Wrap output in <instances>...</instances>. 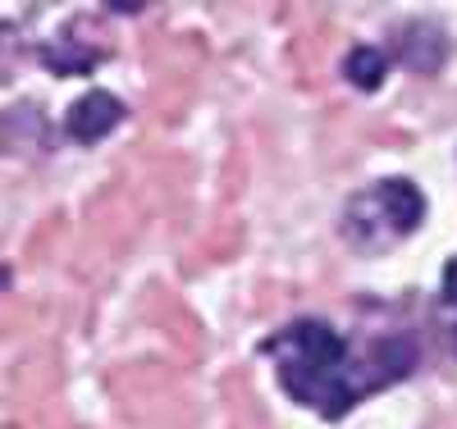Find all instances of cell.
<instances>
[{"label": "cell", "mask_w": 457, "mask_h": 429, "mask_svg": "<svg viewBox=\"0 0 457 429\" xmlns=\"http://www.w3.org/2000/svg\"><path fill=\"white\" fill-rule=\"evenodd\" d=\"M444 301L457 306V260H448V269H444Z\"/></svg>", "instance_id": "8992f818"}, {"label": "cell", "mask_w": 457, "mask_h": 429, "mask_svg": "<svg viewBox=\"0 0 457 429\" xmlns=\"http://www.w3.org/2000/svg\"><path fill=\"white\" fill-rule=\"evenodd\" d=\"M403 60H407V69H416V73H439V64L448 60V37H444V28L430 23V19L407 23V28H403Z\"/></svg>", "instance_id": "277c9868"}, {"label": "cell", "mask_w": 457, "mask_h": 429, "mask_svg": "<svg viewBox=\"0 0 457 429\" xmlns=\"http://www.w3.org/2000/svg\"><path fill=\"white\" fill-rule=\"evenodd\" d=\"M124 114H129V110H124L120 96H110L105 87H92V92H83L79 101L64 110V133H69L73 142L92 146V142H101V137H110L114 128H120Z\"/></svg>", "instance_id": "3957f363"}, {"label": "cell", "mask_w": 457, "mask_h": 429, "mask_svg": "<svg viewBox=\"0 0 457 429\" xmlns=\"http://www.w3.org/2000/svg\"><path fill=\"white\" fill-rule=\"evenodd\" d=\"M265 357H275L284 393L302 407L320 411L325 420L348 416L366 393H375L379 384H394L411 375L416 366V342L394 334L375 347V357L366 366L348 361V338L334 334L325 320H293L265 342Z\"/></svg>", "instance_id": "6da1fadb"}, {"label": "cell", "mask_w": 457, "mask_h": 429, "mask_svg": "<svg viewBox=\"0 0 457 429\" xmlns=\"http://www.w3.org/2000/svg\"><path fill=\"white\" fill-rule=\"evenodd\" d=\"M343 73H348L353 87L375 92L379 83H385V73H389V55L379 51V46H353L348 60H343Z\"/></svg>", "instance_id": "5b68a950"}, {"label": "cell", "mask_w": 457, "mask_h": 429, "mask_svg": "<svg viewBox=\"0 0 457 429\" xmlns=\"http://www.w3.org/2000/svg\"><path fill=\"white\" fill-rule=\"evenodd\" d=\"M366 210H375V228H389L394 238H407V233L426 219V197L411 178H385L366 187L357 197Z\"/></svg>", "instance_id": "7a4b0ae2"}]
</instances>
